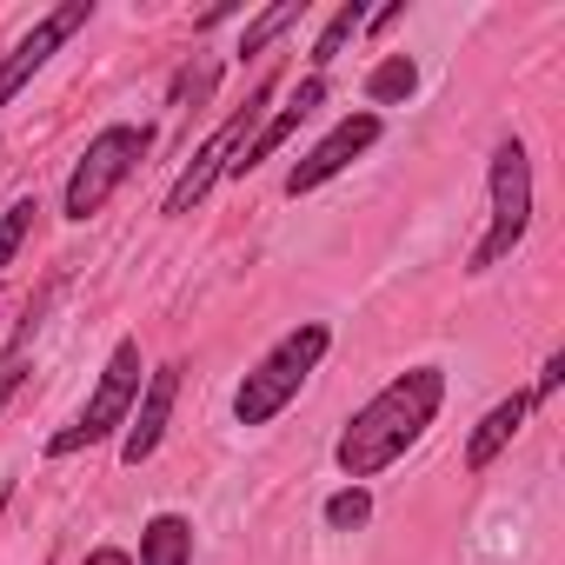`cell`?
<instances>
[{
	"label": "cell",
	"mask_w": 565,
	"mask_h": 565,
	"mask_svg": "<svg viewBox=\"0 0 565 565\" xmlns=\"http://www.w3.org/2000/svg\"><path fill=\"white\" fill-rule=\"evenodd\" d=\"M439 399H446V373L439 366H413V373H399V380H386L353 419H347V433H340V472L347 479H373V472H386L426 426H433V413H439Z\"/></svg>",
	"instance_id": "cell-1"
},
{
	"label": "cell",
	"mask_w": 565,
	"mask_h": 565,
	"mask_svg": "<svg viewBox=\"0 0 565 565\" xmlns=\"http://www.w3.org/2000/svg\"><path fill=\"white\" fill-rule=\"evenodd\" d=\"M327 347H333L327 327H294L287 340H279V347L239 380V393H233V419H239V426H266L273 413H287V399L313 380V366L327 360Z\"/></svg>",
	"instance_id": "cell-2"
},
{
	"label": "cell",
	"mask_w": 565,
	"mask_h": 565,
	"mask_svg": "<svg viewBox=\"0 0 565 565\" xmlns=\"http://www.w3.org/2000/svg\"><path fill=\"white\" fill-rule=\"evenodd\" d=\"M147 127H107V134H94L87 140V153H81V167L67 173V200H61V213L67 220H94L114 193H120V180L147 160Z\"/></svg>",
	"instance_id": "cell-3"
},
{
	"label": "cell",
	"mask_w": 565,
	"mask_h": 565,
	"mask_svg": "<svg viewBox=\"0 0 565 565\" xmlns=\"http://www.w3.org/2000/svg\"><path fill=\"white\" fill-rule=\"evenodd\" d=\"M134 399H140V340H120L114 360H107V373H100V386H94V399H87V413H81L74 426H61V433L47 439V452L67 459V452H81V446L114 439V433L127 426Z\"/></svg>",
	"instance_id": "cell-4"
},
{
	"label": "cell",
	"mask_w": 565,
	"mask_h": 565,
	"mask_svg": "<svg viewBox=\"0 0 565 565\" xmlns=\"http://www.w3.org/2000/svg\"><path fill=\"white\" fill-rule=\"evenodd\" d=\"M525 226H532V160L519 140H499V153H492V226L472 246V273H492L525 239Z\"/></svg>",
	"instance_id": "cell-5"
},
{
	"label": "cell",
	"mask_w": 565,
	"mask_h": 565,
	"mask_svg": "<svg viewBox=\"0 0 565 565\" xmlns=\"http://www.w3.org/2000/svg\"><path fill=\"white\" fill-rule=\"evenodd\" d=\"M273 87H279V81H273V74H259V81H253V94H246V107H233V114H226V127H213V140H206V147L186 160V173L173 180V193H167V213H193V206L206 200V186H213V180L233 167V153H239V147L259 134V120H266L259 107L273 100Z\"/></svg>",
	"instance_id": "cell-6"
},
{
	"label": "cell",
	"mask_w": 565,
	"mask_h": 565,
	"mask_svg": "<svg viewBox=\"0 0 565 565\" xmlns=\"http://www.w3.org/2000/svg\"><path fill=\"white\" fill-rule=\"evenodd\" d=\"M87 21H94V0H67V8H54V14H47L28 41L8 54V61H0V107H8V100H14V94H21V87H28V81L54 61V47H61L74 28H87Z\"/></svg>",
	"instance_id": "cell-7"
},
{
	"label": "cell",
	"mask_w": 565,
	"mask_h": 565,
	"mask_svg": "<svg viewBox=\"0 0 565 565\" xmlns=\"http://www.w3.org/2000/svg\"><path fill=\"white\" fill-rule=\"evenodd\" d=\"M373 140H380V114H353V120H340V127H333V134H327V140H320V147H313L294 173H287V193L300 200V193L327 186V180H333V173H347V167H353Z\"/></svg>",
	"instance_id": "cell-8"
},
{
	"label": "cell",
	"mask_w": 565,
	"mask_h": 565,
	"mask_svg": "<svg viewBox=\"0 0 565 565\" xmlns=\"http://www.w3.org/2000/svg\"><path fill=\"white\" fill-rule=\"evenodd\" d=\"M320 107H327V81L313 74V81H300V87H294V100L279 107L273 120H259V134H253V140H246V147L233 153V167H226V173H239V180H246V173H253L259 160H273L279 147H287V140H294V134H300V127H307V120H313Z\"/></svg>",
	"instance_id": "cell-9"
},
{
	"label": "cell",
	"mask_w": 565,
	"mask_h": 565,
	"mask_svg": "<svg viewBox=\"0 0 565 565\" xmlns=\"http://www.w3.org/2000/svg\"><path fill=\"white\" fill-rule=\"evenodd\" d=\"M173 399H180V366H160V373H147L140 413L127 419V439H120V459H127V466L153 459V446H160V433H167V419H173Z\"/></svg>",
	"instance_id": "cell-10"
},
{
	"label": "cell",
	"mask_w": 565,
	"mask_h": 565,
	"mask_svg": "<svg viewBox=\"0 0 565 565\" xmlns=\"http://www.w3.org/2000/svg\"><path fill=\"white\" fill-rule=\"evenodd\" d=\"M525 419H532V399H525V393L499 399V406L479 419V433L466 439V472H486V466H492V459H499V452L519 439V426H525Z\"/></svg>",
	"instance_id": "cell-11"
},
{
	"label": "cell",
	"mask_w": 565,
	"mask_h": 565,
	"mask_svg": "<svg viewBox=\"0 0 565 565\" xmlns=\"http://www.w3.org/2000/svg\"><path fill=\"white\" fill-rule=\"evenodd\" d=\"M140 565H193V525H186L180 512L147 519V532H140Z\"/></svg>",
	"instance_id": "cell-12"
},
{
	"label": "cell",
	"mask_w": 565,
	"mask_h": 565,
	"mask_svg": "<svg viewBox=\"0 0 565 565\" xmlns=\"http://www.w3.org/2000/svg\"><path fill=\"white\" fill-rule=\"evenodd\" d=\"M300 14H307V0H273L266 14H253V21H246V34H239V54H266V47H273L279 34H287Z\"/></svg>",
	"instance_id": "cell-13"
},
{
	"label": "cell",
	"mask_w": 565,
	"mask_h": 565,
	"mask_svg": "<svg viewBox=\"0 0 565 565\" xmlns=\"http://www.w3.org/2000/svg\"><path fill=\"white\" fill-rule=\"evenodd\" d=\"M413 87H419V67H413L406 54H386V61L366 74V100H373V107H393V100H406Z\"/></svg>",
	"instance_id": "cell-14"
},
{
	"label": "cell",
	"mask_w": 565,
	"mask_h": 565,
	"mask_svg": "<svg viewBox=\"0 0 565 565\" xmlns=\"http://www.w3.org/2000/svg\"><path fill=\"white\" fill-rule=\"evenodd\" d=\"M360 28H366V8H360V0H347V8H340V14L327 21V34L313 41V67H333V61L347 54V41H353Z\"/></svg>",
	"instance_id": "cell-15"
},
{
	"label": "cell",
	"mask_w": 565,
	"mask_h": 565,
	"mask_svg": "<svg viewBox=\"0 0 565 565\" xmlns=\"http://www.w3.org/2000/svg\"><path fill=\"white\" fill-rule=\"evenodd\" d=\"M34 213H41L34 200H14L8 213H0V266H14V253H21V239L34 233Z\"/></svg>",
	"instance_id": "cell-16"
},
{
	"label": "cell",
	"mask_w": 565,
	"mask_h": 565,
	"mask_svg": "<svg viewBox=\"0 0 565 565\" xmlns=\"http://www.w3.org/2000/svg\"><path fill=\"white\" fill-rule=\"evenodd\" d=\"M366 519H373V499H366V486H347V492H333V499H327V525L353 532V525H366Z\"/></svg>",
	"instance_id": "cell-17"
},
{
	"label": "cell",
	"mask_w": 565,
	"mask_h": 565,
	"mask_svg": "<svg viewBox=\"0 0 565 565\" xmlns=\"http://www.w3.org/2000/svg\"><path fill=\"white\" fill-rule=\"evenodd\" d=\"M558 380H565V353H552V360H545V373H539V386H532L525 399H532V406H539V399H552V393H558Z\"/></svg>",
	"instance_id": "cell-18"
},
{
	"label": "cell",
	"mask_w": 565,
	"mask_h": 565,
	"mask_svg": "<svg viewBox=\"0 0 565 565\" xmlns=\"http://www.w3.org/2000/svg\"><path fill=\"white\" fill-rule=\"evenodd\" d=\"M87 565H134V558L120 545H100V552H87Z\"/></svg>",
	"instance_id": "cell-19"
},
{
	"label": "cell",
	"mask_w": 565,
	"mask_h": 565,
	"mask_svg": "<svg viewBox=\"0 0 565 565\" xmlns=\"http://www.w3.org/2000/svg\"><path fill=\"white\" fill-rule=\"evenodd\" d=\"M21 380H28V373H14V366H8V373H0V413H8V399L21 393Z\"/></svg>",
	"instance_id": "cell-20"
}]
</instances>
